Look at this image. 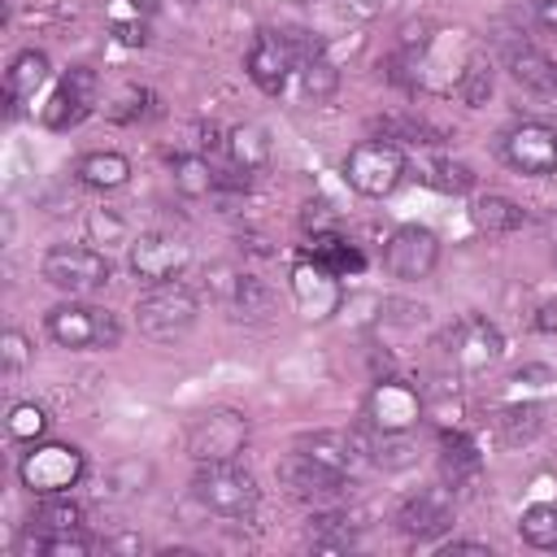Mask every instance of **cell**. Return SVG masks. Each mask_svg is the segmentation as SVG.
<instances>
[{"mask_svg": "<svg viewBox=\"0 0 557 557\" xmlns=\"http://www.w3.org/2000/svg\"><path fill=\"white\" fill-rule=\"evenodd\" d=\"M191 496L200 500V509H209L218 518H252V509L261 500L257 479L248 470H239L235 461H196Z\"/></svg>", "mask_w": 557, "mask_h": 557, "instance_id": "obj_1", "label": "cell"}, {"mask_svg": "<svg viewBox=\"0 0 557 557\" xmlns=\"http://www.w3.org/2000/svg\"><path fill=\"white\" fill-rule=\"evenodd\" d=\"M200 318L196 296L183 283H157L152 292H144L135 300V326L139 335H148L152 344H174L183 339Z\"/></svg>", "mask_w": 557, "mask_h": 557, "instance_id": "obj_2", "label": "cell"}, {"mask_svg": "<svg viewBox=\"0 0 557 557\" xmlns=\"http://www.w3.org/2000/svg\"><path fill=\"white\" fill-rule=\"evenodd\" d=\"M39 274L48 287L65 292V296H91L100 287H109L113 278V265L100 248H83V244H57L44 252L39 261Z\"/></svg>", "mask_w": 557, "mask_h": 557, "instance_id": "obj_3", "label": "cell"}, {"mask_svg": "<svg viewBox=\"0 0 557 557\" xmlns=\"http://www.w3.org/2000/svg\"><path fill=\"white\" fill-rule=\"evenodd\" d=\"M244 444H248V418L226 405L196 413L183 431V448L191 453V461H235Z\"/></svg>", "mask_w": 557, "mask_h": 557, "instance_id": "obj_4", "label": "cell"}, {"mask_svg": "<svg viewBox=\"0 0 557 557\" xmlns=\"http://www.w3.org/2000/svg\"><path fill=\"white\" fill-rule=\"evenodd\" d=\"M344 178H348L352 191H361L370 200H383L405 178V152L392 139H361L344 157Z\"/></svg>", "mask_w": 557, "mask_h": 557, "instance_id": "obj_5", "label": "cell"}, {"mask_svg": "<svg viewBox=\"0 0 557 557\" xmlns=\"http://www.w3.org/2000/svg\"><path fill=\"white\" fill-rule=\"evenodd\" d=\"M48 335L61 344V348H74V352H87V348H117L122 339V326L109 309H96V305H57L48 313Z\"/></svg>", "mask_w": 557, "mask_h": 557, "instance_id": "obj_6", "label": "cell"}, {"mask_svg": "<svg viewBox=\"0 0 557 557\" xmlns=\"http://www.w3.org/2000/svg\"><path fill=\"white\" fill-rule=\"evenodd\" d=\"M440 344H444V357L453 361V370H461V374H483L505 352V335L487 318H461V322H453Z\"/></svg>", "mask_w": 557, "mask_h": 557, "instance_id": "obj_7", "label": "cell"}, {"mask_svg": "<svg viewBox=\"0 0 557 557\" xmlns=\"http://www.w3.org/2000/svg\"><path fill=\"white\" fill-rule=\"evenodd\" d=\"M87 461L74 444H30V453L22 457L17 474L22 483L35 492V496H52V492H65L83 479Z\"/></svg>", "mask_w": 557, "mask_h": 557, "instance_id": "obj_8", "label": "cell"}, {"mask_svg": "<svg viewBox=\"0 0 557 557\" xmlns=\"http://www.w3.org/2000/svg\"><path fill=\"white\" fill-rule=\"evenodd\" d=\"M435 261H440V239H435L426 226L405 222V226H396V231L387 235L383 265H387V274H392V278L418 283V278H426V274L435 270Z\"/></svg>", "mask_w": 557, "mask_h": 557, "instance_id": "obj_9", "label": "cell"}, {"mask_svg": "<svg viewBox=\"0 0 557 557\" xmlns=\"http://www.w3.org/2000/svg\"><path fill=\"white\" fill-rule=\"evenodd\" d=\"M292 296H296L305 318L326 322L344 305V283H339V274L331 265H322L318 257H305V261L292 265Z\"/></svg>", "mask_w": 557, "mask_h": 557, "instance_id": "obj_10", "label": "cell"}, {"mask_svg": "<svg viewBox=\"0 0 557 557\" xmlns=\"http://www.w3.org/2000/svg\"><path fill=\"white\" fill-rule=\"evenodd\" d=\"M296 453H305L309 461L352 479L370 461V440L361 431H309V435L296 440Z\"/></svg>", "mask_w": 557, "mask_h": 557, "instance_id": "obj_11", "label": "cell"}, {"mask_svg": "<svg viewBox=\"0 0 557 557\" xmlns=\"http://www.w3.org/2000/svg\"><path fill=\"white\" fill-rule=\"evenodd\" d=\"M191 265V248L174 235H139L131 244V270L139 283L157 287V283H174L183 270Z\"/></svg>", "mask_w": 557, "mask_h": 557, "instance_id": "obj_12", "label": "cell"}, {"mask_svg": "<svg viewBox=\"0 0 557 557\" xmlns=\"http://www.w3.org/2000/svg\"><path fill=\"white\" fill-rule=\"evenodd\" d=\"M366 418L374 431H413L422 422V396L400 379H379L366 396Z\"/></svg>", "mask_w": 557, "mask_h": 557, "instance_id": "obj_13", "label": "cell"}, {"mask_svg": "<svg viewBox=\"0 0 557 557\" xmlns=\"http://www.w3.org/2000/svg\"><path fill=\"white\" fill-rule=\"evenodd\" d=\"M396 527L413 540H431V535L448 531L453 527V487L431 483V487H418L413 496H405L396 509Z\"/></svg>", "mask_w": 557, "mask_h": 557, "instance_id": "obj_14", "label": "cell"}, {"mask_svg": "<svg viewBox=\"0 0 557 557\" xmlns=\"http://www.w3.org/2000/svg\"><path fill=\"white\" fill-rule=\"evenodd\" d=\"M278 479L287 483V492H292L296 500H309V505H318V509L339 505V500H344V487H348L344 474H335V470L309 461L305 453H292V457L278 466Z\"/></svg>", "mask_w": 557, "mask_h": 557, "instance_id": "obj_15", "label": "cell"}, {"mask_svg": "<svg viewBox=\"0 0 557 557\" xmlns=\"http://www.w3.org/2000/svg\"><path fill=\"white\" fill-rule=\"evenodd\" d=\"M500 148H505V161H509L513 170H522V174H535V178L557 174V131L544 126V122H522V126H513Z\"/></svg>", "mask_w": 557, "mask_h": 557, "instance_id": "obj_16", "label": "cell"}, {"mask_svg": "<svg viewBox=\"0 0 557 557\" xmlns=\"http://www.w3.org/2000/svg\"><path fill=\"white\" fill-rule=\"evenodd\" d=\"M91 104H96V70L74 65V70H65L52 100L44 104V126L48 131H70L91 113Z\"/></svg>", "mask_w": 557, "mask_h": 557, "instance_id": "obj_17", "label": "cell"}, {"mask_svg": "<svg viewBox=\"0 0 557 557\" xmlns=\"http://www.w3.org/2000/svg\"><path fill=\"white\" fill-rule=\"evenodd\" d=\"M500 57H505V70L527 87V91H540V96H553L557 91V65L548 52H540L531 39H522L518 30H505L500 39Z\"/></svg>", "mask_w": 557, "mask_h": 557, "instance_id": "obj_18", "label": "cell"}, {"mask_svg": "<svg viewBox=\"0 0 557 557\" xmlns=\"http://www.w3.org/2000/svg\"><path fill=\"white\" fill-rule=\"evenodd\" d=\"M292 70H296V48H292L283 35H274V30H261L257 44L248 48V78H252L261 91L278 96V91L287 87Z\"/></svg>", "mask_w": 557, "mask_h": 557, "instance_id": "obj_19", "label": "cell"}, {"mask_svg": "<svg viewBox=\"0 0 557 557\" xmlns=\"http://www.w3.org/2000/svg\"><path fill=\"white\" fill-rule=\"evenodd\" d=\"M48 83V57L26 48L13 57V65L4 70V104H9V117L22 109V100H35V91Z\"/></svg>", "mask_w": 557, "mask_h": 557, "instance_id": "obj_20", "label": "cell"}, {"mask_svg": "<svg viewBox=\"0 0 557 557\" xmlns=\"http://www.w3.org/2000/svg\"><path fill=\"white\" fill-rule=\"evenodd\" d=\"M440 470H444V483H448L453 492L466 487L470 479H479L483 457H479L474 440L461 435V431H444V440H440Z\"/></svg>", "mask_w": 557, "mask_h": 557, "instance_id": "obj_21", "label": "cell"}, {"mask_svg": "<svg viewBox=\"0 0 557 557\" xmlns=\"http://www.w3.org/2000/svg\"><path fill=\"white\" fill-rule=\"evenodd\" d=\"M296 78H300V91L309 100H331L335 87H339V70L326 61V52L313 44L305 52H296Z\"/></svg>", "mask_w": 557, "mask_h": 557, "instance_id": "obj_22", "label": "cell"}, {"mask_svg": "<svg viewBox=\"0 0 557 557\" xmlns=\"http://www.w3.org/2000/svg\"><path fill=\"white\" fill-rule=\"evenodd\" d=\"M74 174H78V183H87L96 191H117L131 178V161L122 152H87V157H78Z\"/></svg>", "mask_w": 557, "mask_h": 557, "instance_id": "obj_23", "label": "cell"}, {"mask_svg": "<svg viewBox=\"0 0 557 557\" xmlns=\"http://www.w3.org/2000/svg\"><path fill=\"white\" fill-rule=\"evenodd\" d=\"M170 178H174V191L187 196V200H200V196H213V191H218V170H213L209 157H200V152L174 157Z\"/></svg>", "mask_w": 557, "mask_h": 557, "instance_id": "obj_24", "label": "cell"}, {"mask_svg": "<svg viewBox=\"0 0 557 557\" xmlns=\"http://www.w3.org/2000/svg\"><path fill=\"white\" fill-rule=\"evenodd\" d=\"M152 479H157V466L148 461V457H117L109 470H104V492L109 496H144L148 487H152Z\"/></svg>", "mask_w": 557, "mask_h": 557, "instance_id": "obj_25", "label": "cell"}, {"mask_svg": "<svg viewBox=\"0 0 557 557\" xmlns=\"http://www.w3.org/2000/svg\"><path fill=\"white\" fill-rule=\"evenodd\" d=\"M226 148H231V161L235 170H261L270 161V131L261 122H239L231 135H226Z\"/></svg>", "mask_w": 557, "mask_h": 557, "instance_id": "obj_26", "label": "cell"}, {"mask_svg": "<svg viewBox=\"0 0 557 557\" xmlns=\"http://www.w3.org/2000/svg\"><path fill=\"white\" fill-rule=\"evenodd\" d=\"M522 205H513L509 196H479L470 205V222L483 231V235H509L522 226Z\"/></svg>", "mask_w": 557, "mask_h": 557, "instance_id": "obj_27", "label": "cell"}, {"mask_svg": "<svg viewBox=\"0 0 557 557\" xmlns=\"http://www.w3.org/2000/svg\"><path fill=\"white\" fill-rule=\"evenodd\" d=\"M309 544L318 553H348L357 544V527L344 513H335V509H318L309 518Z\"/></svg>", "mask_w": 557, "mask_h": 557, "instance_id": "obj_28", "label": "cell"}, {"mask_svg": "<svg viewBox=\"0 0 557 557\" xmlns=\"http://www.w3.org/2000/svg\"><path fill=\"white\" fill-rule=\"evenodd\" d=\"M370 440V461L383 470H409L418 461V444L409 440V431H374Z\"/></svg>", "mask_w": 557, "mask_h": 557, "instance_id": "obj_29", "label": "cell"}, {"mask_svg": "<svg viewBox=\"0 0 557 557\" xmlns=\"http://www.w3.org/2000/svg\"><path fill=\"white\" fill-rule=\"evenodd\" d=\"M309 257H318L322 265H331L339 278L344 274H357L361 265H366V257L344 239V235H335V231H322V235H313V244H309Z\"/></svg>", "mask_w": 557, "mask_h": 557, "instance_id": "obj_30", "label": "cell"}, {"mask_svg": "<svg viewBox=\"0 0 557 557\" xmlns=\"http://www.w3.org/2000/svg\"><path fill=\"white\" fill-rule=\"evenodd\" d=\"M496 426H500L505 444H527V440H535V435H540V426H544V405H535V400L505 405V409H500V418H496Z\"/></svg>", "mask_w": 557, "mask_h": 557, "instance_id": "obj_31", "label": "cell"}, {"mask_svg": "<svg viewBox=\"0 0 557 557\" xmlns=\"http://www.w3.org/2000/svg\"><path fill=\"white\" fill-rule=\"evenodd\" d=\"M518 531L531 548L557 553V505H527L518 518Z\"/></svg>", "mask_w": 557, "mask_h": 557, "instance_id": "obj_32", "label": "cell"}, {"mask_svg": "<svg viewBox=\"0 0 557 557\" xmlns=\"http://www.w3.org/2000/svg\"><path fill=\"white\" fill-rule=\"evenodd\" d=\"M30 527H39V531H83V509L70 500V496H61V492H52V496H44V505L30 513Z\"/></svg>", "mask_w": 557, "mask_h": 557, "instance_id": "obj_33", "label": "cell"}, {"mask_svg": "<svg viewBox=\"0 0 557 557\" xmlns=\"http://www.w3.org/2000/svg\"><path fill=\"white\" fill-rule=\"evenodd\" d=\"M457 96L470 104V109H479V104H487V96H492V65L483 61V57H466V65H461V74H457Z\"/></svg>", "mask_w": 557, "mask_h": 557, "instance_id": "obj_34", "label": "cell"}, {"mask_svg": "<svg viewBox=\"0 0 557 557\" xmlns=\"http://www.w3.org/2000/svg\"><path fill=\"white\" fill-rule=\"evenodd\" d=\"M4 431H9V440H13V444H35V440L48 431V413H44L35 400H22V405H13V409H9Z\"/></svg>", "mask_w": 557, "mask_h": 557, "instance_id": "obj_35", "label": "cell"}, {"mask_svg": "<svg viewBox=\"0 0 557 557\" xmlns=\"http://www.w3.org/2000/svg\"><path fill=\"white\" fill-rule=\"evenodd\" d=\"M426 183H431L435 191L466 196V191L474 187V174H470V165H466V161H448V157H440V161H431V165H426Z\"/></svg>", "mask_w": 557, "mask_h": 557, "instance_id": "obj_36", "label": "cell"}, {"mask_svg": "<svg viewBox=\"0 0 557 557\" xmlns=\"http://www.w3.org/2000/svg\"><path fill=\"white\" fill-rule=\"evenodd\" d=\"M30 357H35V348H30V339L22 335V331H4L0 335V366H4V374H22L26 366H30Z\"/></svg>", "mask_w": 557, "mask_h": 557, "instance_id": "obj_37", "label": "cell"}, {"mask_svg": "<svg viewBox=\"0 0 557 557\" xmlns=\"http://www.w3.org/2000/svg\"><path fill=\"white\" fill-rule=\"evenodd\" d=\"M87 235H91V244H122L126 239V222L113 209H91L87 213Z\"/></svg>", "mask_w": 557, "mask_h": 557, "instance_id": "obj_38", "label": "cell"}, {"mask_svg": "<svg viewBox=\"0 0 557 557\" xmlns=\"http://www.w3.org/2000/svg\"><path fill=\"white\" fill-rule=\"evenodd\" d=\"M335 4H339V13L352 17V22H379V17H387L400 0H335Z\"/></svg>", "mask_w": 557, "mask_h": 557, "instance_id": "obj_39", "label": "cell"}, {"mask_svg": "<svg viewBox=\"0 0 557 557\" xmlns=\"http://www.w3.org/2000/svg\"><path fill=\"white\" fill-rule=\"evenodd\" d=\"M527 9L540 30H557V0H527Z\"/></svg>", "mask_w": 557, "mask_h": 557, "instance_id": "obj_40", "label": "cell"}, {"mask_svg": "<svg viewBox=\"0 0 557 557\" xmlns=\"http://www.w3.org/2000/svg\"><path fill=\"white\" fill-rule=\"evenodd\" d=\"M509 383H553V374H548V366H522V370H513Z\"/></svg>", "mask_w": 557, "mask_h": 557, "instance_id": "obj_41", "label": "cell"}, {"mask_svg": "<svg viewBox=\"0 0 557 557\" xmlns=\"http://www.w3.org/2000/svg\"><path fill=\"white\" fill-rule=\"evenodd\" d=\"M444 553L453 557V553H470V557H487V544H479V540H453V544H444Z\"/></svg>", "mask_w": 557, "mask_h": 557, "instance_id": "obj_42", "label": "cell"}, {"mask_svg": "<svg viewBox=\"0 0 557 557\" xmlns=\"http://www.w3.org/2000/svg\"><path fill=\"white\" fill-rule=\"evenodd\" d=\"M535 331H557V300L535 309Z\"/></svg>", "mask_w": 557, "mask_h": 557, "instance_id": "obj_43", "label": "cell"}, {"mask_svg": "<svg viewBox=\"0 0 557 557\" xmlns=\"http://www.w3.org/2000/svg\"><path fill=\"white\" fill-rule=\"evenodd\" d=\"M109 553H139V540L135 535H117V540H104Z\"/></svg>", "mask_w": 557, "mask_h": 557, "instance_id": "obj_44", "label": "cell"}, {"mask_svg": "<svg viewBox=\"0 0 557 557\" xmlns=\"http://www.w3.org/2000/svg\"><path fill=\"white\" fill-rule=\"evenodd\" d=\"M183 4H196V0H183Z\"/></svg>", "mask_w": 557, "mask_h": 557, "instance_id": "obj_45", "label": "cell"}]
</instances>
